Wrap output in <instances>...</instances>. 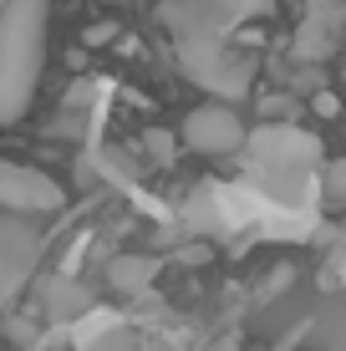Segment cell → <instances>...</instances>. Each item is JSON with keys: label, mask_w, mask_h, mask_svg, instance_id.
<instances>
[{"label": "cell", "mask_w": 346, "mask_h": 351, "mask_svg": "<svg viewBox=\"0 0 346 351\" xmlns=\"http://www.w3.org/2000/svg\"><path fill=\"white\" fill-rule=\"evenodd\" d=\"M41 260V229L21 214H0V300H10Z\"/></svg>", "instance_id": "5b68a950"}, {"label": "cell", "mask_w": 346, "mask_h": 351, "mask_svg": "<svg viewBox=\"0 0 346 351\" xmlns=\"http://www.w3.org/2000/svg\"><path fill=\"white\" fill-rule=\"evenodd\" d=\"M82 351H138V346H133V336H127L123 326H117V331L97 336V341H92V346H82Z\"/></svg>", "instance_id": "8fae6325"}, {"label": "cell", "mask_w": 346, "mask_h": 351, "mask_svg": "<svg viewBox=\"0 0 346 351\" xmlns=\"http://www.w3.org/2000/svg\"><path fill=\"white\" fill-rule=\"evenodd\" d=\"M143 143H148V153H153V158H169V132H158V128H153V132H143Z\"/></svg>", "instance_id": "7c38bea8"}, {"label": "cell", "mask_w": 346, "mask_h": 351, "mask_svg": "<svg viewBox=\"0 0 346 351\" xmlns=\"http://www.w3.org/2000/svg\"><path fill=\"white\" fill-rule=\"evenodd\" d=\"M336 31H341V10H311V16L301 21V31H295V56H301V62L326 56L331 46H336Z\"/></svg>", "instance_id": "52a82bcc"}, {"label": "cell", "mask_w": 346, "mask_h": 351, "mask_svg": "<svg viewBox=\"0 0 346 351\" xmlns=\"http://www.w3.org/2000/svg\"><path fill=\"white\" fill-rule=\"evenodd\" d=\"M311 107H316L321 117H336V97H331V92H316V102H311Z\"/></svg>", "instance_id": "4fadbf2b"}, {"label": "cell", "mask_w": 346, "mask_h": 351, "mask_svg": "<svg viewBox=\"0 0 346 351\" xmlns=\"http://www.w3.org/2000/svg\"><path fill=\"white\" fill-rule=\"evenodd\" d=\"M209 5H214V10H224L230 21H245V16H265L275 0H209Z\"/></svg>", "instance_id": "9c48e42d"}, {"label": "cell", "mask_w": 346, "mask_h": 351, "mask_svg": "<svg viewBox=\"0 0 346 351\" xmlns=\"http://www.w3.org/2000/svg\"><path fill=\"white\" fill-rule=\"evenodd\" d=\"M341 193H346V163L331 158L326 163V204H341Z\"/></svg>", "instance_id": "30bf717a"}, {"label": "cell", "mask_w": 346, "mask_h": 351, "mask_svg": "<svg viewBox=\"0 0 346 351\" xmlns=\"http://www.w3.org/2000/svg\"><path fill=\"white\" fill-rule=\"evenodd\" d=\"M62 204H66V189L56 184L51 173L0 158V214H21V219H36V214H56Z\"/></svg>", "instance_id": "277c9868"}, {"label": "cell", "mask_w": 346, "mask_h": 351, "mask_svg": "<svg viewBox=\"0 0 346 351\" xmlns=\"http://www.w3.org/2000/svg\"><path fill=\"white\" fill-rule=\"evenodd\" d=\"M245 143V123L224 102H204L184 117V148L194 153H234Z\"/></svg>", "instance_id": "8992f818"}, {"label": "cell", "mask_w": 346, "mask_h": 351, "mask_svg": "<svg viewBox=\"0 0 346 351\" xmlns=\"http://www.w3.org/2000/svg\"><path fill=\"white\" fill-rule=\"evenodd\" d=\"M46 26L51 0H5L0 10V128H16L36 102L46 71Z\"/></svg>", "instance_id": "6da1fadb"}, {"label": "cell", "mask_w": 346, "mask_h": 351, "mask_svg": "<svg viewBox=\"0 0 346 351\" xmlns=\"http://www.w3.org/2000/svg\"><path fill=\"white\" fill-rule=\"evenodd\" d=\"M102 5H123V0H102Z\"/></svg>", "instance_id": "9a60e30c"}, {"label": "cell", "mask_w": 346, "mask_h": 351, "mask_svg": "<svg viewBox=\"0 0 346 351\" xmlns=\"http://www.w3.org/2000/svg\"><path fill=\"white\" fill-rule=\"evenodd\" d=\"M0 10H5V0H0Z\"/></svg>", "instance_id": "2e32d148"}, {"label": "cell", "mask_w": 346, "mask_h": 351, "mask_svg": "<svg viewBox=\"0 0 346 351\" xmlns=\"http://www.w3.org/2000/svg\"><path fill=\"white\" fill-rule=\"evenodd\" d=\"M153 275H158V260H148V255H117L107 265V280L123 290V295H143L153 285Z\"/></svg>", "instance_id": "ba28073f"}, {"label": "cell", "mask_w": 346, "mask_h": 351, "mask_svg": "<svg viewBox=\"0 0 346 351\" xmlns=\"http://www.w3.org/2000/svg\"><path fill=\"white\" fill-rule=\"evenodd\" d=\"M311 10H341V0H311Z\"/></svg>", "instance_id": "5bb4252c"}, {"label": "cell", "mask_w": 346, "mask_h": 351, "mask_svg": "<svg viewBox=\"0 0 346 351\" xmlns=\"http://www.w3.org/2000/svg\"><path fill=\"white\" fill-rule=\"evenodd\" d=\"M255 173L265 178V189L270 193H280V199H291V184H311V163L321 158V143L311 138V132H301V128H260L255 138Z\"/></svg>", "instance_id": "7a4b0ae2"}, {"label": "cell", "mask_w": 346, "mask_h": 351, "mask_svg": "<svg viewBox=\"0 0 346 351\" xmlns=\"http://www.w3.org/2000/svg\"><path fill=\"white\" fill-rule=\"evenodd\" d=\"M173 51H178V71L194 87L224 97V102L245 97L249 82H255V62L245 51H234L230 41H173Z\"/></svg>", "instance_id": "3957f363"}]
</instances>
